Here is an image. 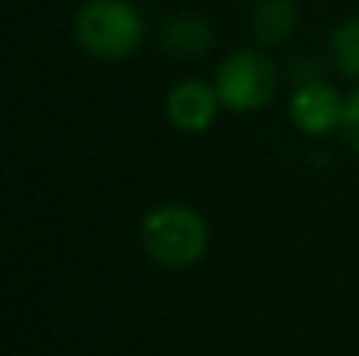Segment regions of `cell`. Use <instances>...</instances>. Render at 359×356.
Here are the masks:
<instances>
[{
	"label": "cell",
	"instance_id": "cell-6",
	"mask_svg": "<svg viewBox=\"0 0 359 356\" xmlns=\"http://www.w3.org/2000/svg\"><path fill=\"white\" fill-rule=\"evenodd\" d=\"M161 41L177 57H198L211 48V25L198 16H177L161 25Z\"/></svg>",
	"mask_w": 359,
	"mask_h": 356
},
{
	"label": "cell",
	"instance_id": "cell-5",
	"mask_svg": "<svg viewBox=\"0 0 359 356\" xmlns=\"http://www.w3.org/2000/svg\"><path fill=\"white\" fill-rule=\"evenodd\" d=\"M217 107H221L217 88H208L205 82H196V79L180 82L168 95V117L183 132L208 130L217 117Z\"/></svg>",
	"mask_w": 359,
	"mask_h": 356
},
{
	"label": "cell",
	"instance_id": "cell-9",
	"mask_svg": "<svg viewBox=\"0 0 359 356\" xmlns=\"http://www.w3.org/2000/svg\"><path fill=\"white\" fill-rule=\"evenodd\" d=\"M344 136L350 139V145L359 151V88L347 98V107H344Z\"/></svg>",
	"mask_w": 359,
	"mask_h": 356
},
{
	"label": "cell",
	"instance_id": "cell-8",
	"mask_svg": "<svg viewBox=\"0 0 359 356\" xmlns=\"http://www.w3.org/2000/svg\"><path fill=\"white\" fill-rule=\"evenodd\" d=\"M331 57L344 76L359 79V16L337 25V32L331 35Z\"/></svg>",
	"mask_w": 359,
	"mask_h": 356
},
{
	"label": "cell",
	"instance_id": "cell-7",
	"mask_svg": "<svg viewBox=\"0 0 359 356\" xmlns=\"http://www.w3.org/2000/svg\"><path fill=\"white\" fill-rule=\"evenodd\" d=\"M299 22V10L293 0H262L252 10V32L259 41L278 44L293 35Z\"/></svg>",
	"mask_w": 359,
	"mask_h": 356
},
{
	"label": "cell",
	"instance_id": "cell-4",
	"mask_svg": "<svg viewBox=\"0 0 359 356\" xmlns=\"http://www.w3.org/2000/svg\"><path fill=\"white\" fill-rule=\"evenodd\" d=\"M344 107L347 101L325 82L299 85L290 101V120L306 136H328L337 126H344Z\"/></svg>",
	"mask_w": 359,
	"mask_h": 356
},
{
	"label": "cell",
	"instance_id": "cell-1",
	"mask_svg": "<svg viewBox=\"0 0 359 356\" xmlns=\"http://www.w3.org/2000/svg\"><path fill=\"white\" fill-rule=\"evenodd\" d=\"M76 41L98 60H123L139 50L145 19L130 0H86L73 19Z\"/></svg>",
	"mask_w": 359,
	"mask_h": 356
},
{
	"label": "cell",
	"instance_id": "cell-3",
	"mask_svg": "<svg viewBox=\"0 0 359 356\" xmlns=\"http://www.w3.org/2000/svg\"><path fill=\"white\" fill-rule=\"evenodd\" d=\"M217 98L230 111H259L278 92V67L268 54L236 50L217 67Z\"/></svg>",
	"mask_w": 359,
	"mask_h": 356
},
{
	"label": "cell",
	"instance_id": "cell-2",
	"mask_svg": "<svg viewBox=\"0 0 359 356\" xmlns=\"http://www.w3.org/2000/svg\"><path fill=\"white\" fill-rule=\"evenodd\" d=\"M142 246L158 265L186 268L208 249V224L189 205H158L142 221Z\"/></svg>",
	"mask_w": 359,
	"mask_h": 356
}]
</instances>
